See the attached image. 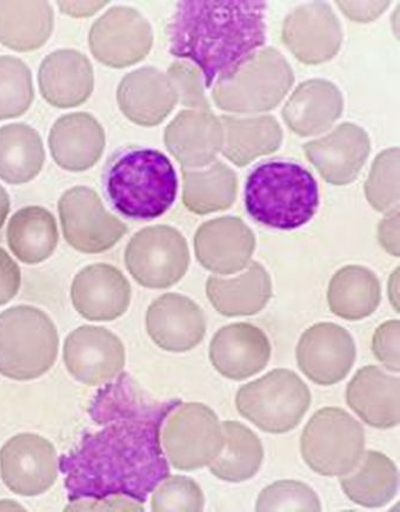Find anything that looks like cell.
<instances>
[{
	"mask_svg": "<svg viewBox=\"0 0 400 512\" xmlns=\"http://www.w3.org/2000/svg\"><path fill=\"white\" fill-rule=\"evenodd\" d=\"M262 0H189L172 13L166 38L172 56L202 71L204 85L233 81L268 41Z\"/></svg>",
	"mask_w": 400,
	"mask_h": 512,
	"instance_id": "6da1fadb",
	"label": "cell"
},
{
	"mask_svg": "<svg viewBox=\"0 0 400 512\" xmlns=\"http://www.w3.org/2000/svg\"><path fill=\"white\" fill-rule=\"evenodd\" d=\"M105 191L113 209L135 221H152L171 209L178 176L170 158L151 148H128L110 159Z\"/></svg>",
	"mask_w": 400,
	"mask_h": 512,
	"instance_id": "7a4b0ae2",
	"label": "cell"
},
{
	"mask_svg": "<svg viewBox=\"0 0 400 512\" xmlns=\"http://www.w3.org/2000/svg\"><path fill=\"white\" fill-rule=\"evenodd\" d=\"M244 204L259 224L282 231L297 230L317 214L319 185L302 164L271 159L255 166L246 178Z\"/></svg>",
	"mask_w": 400,
	"mask_h": 512,
	"instance_id": "3957f363",
	"label": "cell"
},
{
	"mask_svg": "<svg viewBox=\"0 0 400 512\" xmlns=\"http://www.w3.org/2000/svg\"><path fill=\"white\" fill-rule=\"evenodd\" d=\"M58 351L57 327L43 310L18 305L0 314V375L33 381L52 369Z\"/></svg>",
	"mask_w": 400,
	"mask_h": 512,
	"instance_id": "277c9868",
	"label": "cell"
},
{
	"mask_svg": "<svg viewBox=\"0 0 400 512\" xmlns=\"http://www.w3.org/2000/svg\"><path fill=\"white\" fill-rule=\"evenodd\" d=\"M365 430L348 411L325 407L313 414L300 437V452L308 467L325 477H342L355 470L365 452Z\"/></svg>",
	"mask_w": 400,
	"mask_h": 512,
	"instance_id": "5b68a950",
	"label": "cell"
},
{
	"mask_svg": "<svg viewBox=\"0 0 400 512\" xmlns=\"http://www.w3.org/2000/svg\"><path fill=\"white\" fill-rule=\"evenodd\" d=\"M311 392L290 370L276 369L237 392L240 415L268 434L282 435L295 430L311 407Z\"/></svg>",
	"mask_w": 400,
	"mask_h": 512,
	"instance_id": "8992f818",
	"label": "cell"
},
{
	"mask_svg": "<svg viewBox=\"0 0 400 512\" xmlns=\"http://www.w3.org/2000/svg\"><path fill=\"white\" fill-rule=\"evenodd\" d=\"M162 445L172 468L195 471L208 467L223 449L222 423L203 403H183L166 420Z\"/></svg>",
	"mask_w": 400,
	"mask_h": 512,
	"instance_id": "52a82bcc",
	"label": "cell"
},
{
	"mask_svg": "<svg viewBox=\"0 0 400 512\" xmlns=\"http://www.w3.org/2000/svg\"><path fill=\"white\" fill-rule=\"evenodd\" d=\"M188 244L178 231L155 226L138 232L125 251V265L144 288L166 289L177 284L189 269Z\"/></svg>",
	"mask_w": 400,
	"mask_h": 512,
	"instance_id": "ba28073f",
	"label": "cell"
},
{
	"mask_svg": "<svg viewBox=\"0 0 400 512\" xmlns=\"http://www.w3.org/2000/svg\"><path fill=\"white\" fill-rule=\"evenodd\" d=\"M58 211L65 241L83 254H102L128 232V226L106 211L97 192L88 186L65 191Z\"/></svg>",
	"mask_w": 400,
	"mask_h": 512,
	"instance_id": "9c48e42d",
	"label": "cell"
},
{
	"mask_svg": "<svg viewBox=\"0 0 400 512\" xmlns=\"http://www.w3.org/2000/svg\"><path fill=\"white\" fill-rule=\"evenodd\" d=\"M58 455L45 437L23 432L0 449V476L16 495L33 497L50 490L58 478Z\"/></svg>",
	"mask_w": 400,
	"mask_h": 512,
	"instance_id": "30bf717a",
	"label": "cell"
},
{
	"mask_svg": "<svg viewBox=\"0 0 400 512\" xmlns=\"http://www.w3.org/2000/svg\"><path fill=\"white\" fill-rule=\"evenodd\" d=\"M63 359L77 382L97 387L122 374L126 354L123 342L112 331L83 325L66 337Z\"/></svg>",
	"mask_w": 400,
	"mask_h": 512,
	"instance_id": "8fae6325",
	"label": "cell"
},
{
	"mask_svg": "<svg viewBox=\"0 0 400 512\" xmlns=\"http://www.w3.org/2000/svg\"><path fill=\"white\" fill-rule=\"evenodd\" d=\"M151 43L148 23L139 13L116 6L93 23L89 45L93 57L110 68L122 69L142 59Z\"/></svg>",
	"mask_w": 400,
	"mask_h": 512,
	"instance_id": "7c38bea8",
	"label": "cell"
},
{
	"mask_svg": "<svg viewBox=\"0 0 400 512\" xmlns=\"http://www.w3.org/2000/svg\"><path fill=\"white\" fill-rule=\"evenodd\" d=\"M296 355L305 376L328 387L349 375L356 361V345L348 330L332 323H319L304 332Z\"/></svg>",
	"mask_w": 400,
	"mask_h": 512,
	"instance_id": "4fadbf2b",
	"label": "cell"
},
{
	"mask_svg": "<svg viewBox=\"0 0 400 512\" xmlns=\"http://www.w3.org/2000/svg\"><path fill=\"white\" fill-rule=\"evenodd\" d=\"M131 284L122 271L105 263L79 271L71 285V301L78 314L91 322H112L131 304Z\"/></svg>",
	"mask_w": 400,
	"mask_h": 512,
	"instance_id": "5bb4252c",
	"label": "cell"
},
{
	"mask_svg": "<svg viewBox=\"0 0 400 512\" xmlns=\"http://www.w3.org/2000/svg\"><path fill=\"white\" fill-rule=\"evenodd\" d=\"M146 330L153 343L169 352H188L202 343L206 334L204 312L191 298L165 294L146 312Z\"/></svg>",
	"mask_w": 400,
	"mask_h": 512,
	"instance_id": "9a60e30c",
	"label": "cell"
},
{
	"mask_svg": "<svg viewBox=\"0 0 400 512\" xmlns=\"http://www.w3.org/2000/svg\"><path fill=\"white\" fill-rule=\"evenodd\" d=\"M271 357L269 338L248 323L220 329L210 344V361L220 375L243 381L262 371Z\"/></svg>",
	"mask_w": 400,
	"mask_h": 512,
	"instance_id": "2e32d148",
	"label": "cell"
},
{
	"mask_svg": "<svg viewBox=\"0 0 400 512\" xmlns=\"http://www.w3.org/2000/svg\"><path fill=\"white\" fill-rule=\"evenodd\" d=\"M38 84L46 102L55 108L71 109L88 101L95 73L82 52L63 49L45 57L38 71Z\"/></svg>",
	"mask_w": 400,
	"mask_h": 512,
	"instance_id": "e0dca14e",
	"label": "cell"
},
{
	"mask_svg": "<svg viewBox=\"0 0 400 512\" xmlns=\"http://www.w3.org/2000/svg\"><path fill=\"white\" fill-rule=\"evenodd\" d=\"M105 142L103 126L86 112L60 117L49 136L52 158L60 168L69 172L93 168L103 156Z\"/></svg>",
	"mask_w": 400,
	"mask_h": 512,
	"instance_id": "ac0fdd59",
	"label": "cell"
},
{
	"mask_svg": "<svg viewBox=\"0 0 400 512\" xmlns=\"http://www.w3.org/2000/svg\"><path fill=\"white\" fill-rule=\"evenodd\" d=\"M346 404L372 428H396L400 422L399 378L373 365L362 368L348 385Z\"/></svg>",
	"mask_w": 400,
	"mask_h": 512,
	"instance_id": "d6986e66",
	"label": "cell"
},
{
	"mask_svg": "<svg viewBox=\"0 0 400 512\" xmlns=\"http://www.w3.org/2000/svg\"><path fill=\"white\" fill-rule=\"evenodd\" d=\"M339 483L351 502L368 509L383 508L398 494L399 472L383 452L369 450L355 470L340 477Z\"/></svg>",
	"mask_w": 400,
	"mask_h": 512,
	"instance_id": "ffe728a7",
	"label": "cell"
},
{
	"mask_svg": "<svg viewBox=\"0 0 400 512\" xmlns=\"http://www.w3.org/2000/svg\"><path fill=\"white\" fill-rule=\"evenodd\" d=\"M206 296L219 314L228 317L256 315L272 296L271 279L258 264L236 279L211 276Z\"/></svg>",
	"mask_w": 400,
	"mask_h": 512,
	"instance_id": "44dd1931",
	"label": "cell"
},
{
	"mask_svg": "<svg viewBox=\"0 0 400 512\" xmlns=\"http://www.w3.org/2000/svg\"><path fill=\"white\" fill-rule=\"evenodd\" d=\"M6 238L20 262L42 263L52 256L59 242L56 218L42 206H26L10 219Z\"/></svg>",
	"mask_w": 400,
	"mask_h": 512,
	"instance_id": "7402d4cb",
	"label": "cell"
},
{
	"mask_svg": "<svg viewBox=\"0 0 400 512\" xmlns=\"http://www.w3.org/2000/svg\"><path fill=\"white\" fill-rule=\"evenodd\" d=\"M55 15L48 2H0V43L18 52L42 48L52 35Z\"/></svg>",
	"mask_w": 400,
	"mask_h": 512,
	"instance_id": "603a6c76",
	"label": "cell"
},
{
	"mask_svg": "<svg viewBox=\"0 0 400 512\" xmlns=\"http://www.w3.org/2000/svg\"><path fill=\"white\" fill-rule=\"evenodd\" d=\"M224 445L209 467L211 474L228 483L251 480L262 468L264 447L250 428L238 421L222 423Z\"/></svg>",
	"mask_w": 400,
	"mask_h": 512,
	"instance_id": "cb8c5ba5",
	"label": "cell"
},
{
	"mask_svg": "<svg viewBox=\"0 0 400 512\" xmlns=\"http://www.w3.org/2000/svg\"><path fill=\"white\" fill-rule=\"evenodd\" d=\"M45 163L42 137L31 126L17 123L0 128V179L25 184L35 179Z\"/></svg>",
	"mask_w": 400,
	"mask_h": 512,
	"instance_id": "d4e9b609",
	"label": "cell"
},
{
	"mask_svg": "<svg viewBox=\"0 0 400 512\" xmlns=\"http://www.w3.org/2000/svg\"><path fill=\"white\" fill-rule=\"evenodd\" d=\"M380 294V283L371 271L345 268L337 272L329 285V307L340 318L359 321L377 310Z\"/></svg>",
	"mask_w": 400,
	"mask_h": 512,
	"instance_id": "484cf974",
	"label": "cell"
},
{
	"mask_svg": "<svg viewBox=\"0 0 400 512\" xmlns=\"http://www.w3.org/2000/svg\"><path fill=\"white\" fill-rule=\"evenodd\" d=\"M117 99L124 115L142 125L158 123L171 108L170 96L163 88L162 79L149 70L126 76L119 84Z\"/></svg>",
	"mask_w": 400,
	"mask_h": 512,
	"instance_id": "4316f807",
	"label": "cell"
},
{
	"mask_svg": "<svg viewBox=\"0 0 400 512\" xmlns=\"http://www.w3.org/2000/svg\"><path fill=\"white\" fill-rule=\"evenodd\" d=\"M208 121L185 113L166 131V143L178 161L185 165H200L209 161L213 145Z\"/></svg>",
	"mask_w": 400,
	"mask_h": 512,
	"instance_id": "83f0119b",
	"label": "cell"
},
{
	"mask_svg": "<svg viewBox=\"0 0 400 512\" xmlns=\"http://www.w3.org/2000/svg\"><path fill=\"white\" fill-rule=\"evenodd\" d=\"M33 99L29 66L16 57H0V121L24 115Z\"/></svg>",
	"mask_w": 400,
	"mask_h": 512,
	"instance_id": "f1b7e54d",
	"label": "cell"
},
{
	"mask_svg": "<svg viewBox=\"0 0 400 512\" xmlns=\"http://www.w3.org/2000/svg\"><path fill=\"white\" fill-rule=\"evenodd\" d=\"M256 511H322L317 492L295 480L277 481L260 492Z\"/></svg>",
	"mask_w": 400,
	"mask_h": 512,
	"instance_id": "f546056e",
	"label": "cell"
},
{
	"mask_svg": "<svg viewBox=\"0 0 400 512\" xmlns=\"http://www.w3.org/2000/svg\"><path fill=\"white\" fill-rule=\"evenodd\" d=\"M205 496L192 478L173 475L158 485L151 497L152 511H203Z\"/></svg>",
	"mask_w": 400,
	"mask_h": 512,
	"instance_id": "4dcf8cb0",
	"label": "cell"
},
{
	"mask_svg": "<svg viewBox=\"0 0 400 512\" xmlns=\"http://www.w3.org/2000/svg\"><path fill=\"white\" fill-rule=\"evenodd\" d=\"M373 354L386 369L399 372V321L385 322L373 336Z\"/></svg>",
	"mask_w": 400,
	"mask_h": 512,
	"instance_id": "1f68e13d",
	"label": "cell"
},
{
	"mask_svg": "<svg viewBox=\"0 0 400 512\" xmlns=\"http://www.w3.org/2000/svg\"><path fill=\"white\" fill-rule=\"evenodd\" d=\"M22 285V272L18 264L3 248H0V305L12 301Z\"/></svg>",
	"mask_w": 400,
	"mask_h": 512,
	"instance_id": "d6a6232c",
	"label": "cell"
},
{
	"mask_svg": "<svg viewBox=\"0 0 400 512\" xmlns=\"http://www.w3.org/2000/svg\"><path fill=\"white\" fill-rule=\"evenodd\" d=\"M65 510H118V511H143L142 504H138L122 496H112L102 501L73 502Z\"/></svg>",
	"mask_w": 400,
	"mask_h": 512,
	"instance_id": "836d02e7",
	"label": "cell"
},
{
	"mask_svg": "<svg viewBox=\"0 0 400 512\" xmlns=\"http://www.w3.org/2000/svg\"><path fill=\"white\" fill-rule=\"evenodd\" d=\"M108 4L109 2H58V8L64 15L84 18L95 15Z\"/></svg>",
	"mask_w": 400,
	"mask_h": 512,
	"instance_id": "e575fe53",
	"label": "cell"
},
{
	"mask_svg": "<svg viewBox=\"0 0 400 512\" xmlns=\"http://www.w3.org/2000/svg\"><path fill=\"white\" fill-rule=\"evenodd\" d=\"M10 197L8 192L5 191L2 185H0V229L3 228V225L10 214Z\"/></svg>",
	"mask_w": 400,
	"mask_h": 512,
	"instance_id": "d590c367",
	"label": "cell"
},
{
	"mask_svg": "<svg viewBox=\"0 0 400 512\" xmlns=\"http://www.w3.org/2000/svg\"><path fill=\"white\" fill-rule=\"evenodd\" d=\"M0 510H24V508L13 501H0Z\"/></svg>",
	"mask_w": 400,
	"mask_h": 512,
	"instance_id": "8d00e7d4",
	"label": "cell"
}]
</instances>
